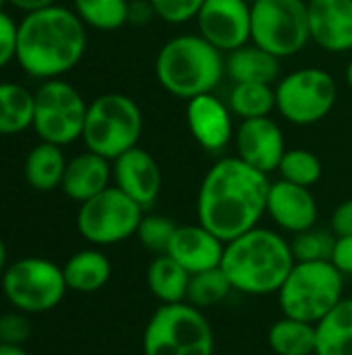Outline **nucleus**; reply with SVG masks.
Masks as SVG:
<instances>
[{"instance_id":"nucleus-11","label":"nucleus","mask_w":352,"mask_h":355,"mask_svg":"<svg viewBox=\"0 0 352 355\" xmlns=\"http://www.w3.org/2000/svg\"><path fill=\"white\" fill-rule=\"evenodd\" d=\"M0 279L4 297L23 314L50 312L68 291L62 268L37 256L12 262L4 268Z\"/></svg>"},{"instance_id":"nucleus-35","label":"nucleus","mask_w":352,"mask_h":355,"mask_svg":"<svg viewBox=\"0 0 352 355\" xmlns=\"http://www.w3.org/2000/svg\"><path fill=\"white\" fill-rule=\"evenodd\" d=\"M17 29L19 23H15L4 10H0V69L17 58Z\"/></svg>"},{"instance_id":"nucleus-41","label":"nucleus","mask_w":352,"mask_h":355,"mask_svg":"<svg viewBox=\"0 0 352 355\" xmlns=\"http://www.w3.org/2000/svg\"><path fill=\"white\" fill-rule=\"evenodd\" d=\"M0 355H29L23 345H12V343H0Z\"/></svg>"},{"instance_id":"nucleus-24","label":"nucleus","mask_w":352,"mask_h":355,"mask_svg":"<svg viewBox=\"0 0 352 355\" xmlns=\"http://www.w3.org/2000/svg\"><path fill=\"white\" fill-rule=\"evenodd\" d=\"M66 158L60 146L54 144H37L25 158V179L37 191H52L62 185V177L66 171Z\"/></svg>"},{"instance_id":"nucleus-37","label":"nucleus","mask_w":352,"mask_h":355,"mask_svg":"<svg viewBox=\"0 0 352 355\" xmlns=\"http://www.w3.org/2000/svg\"><path fill=\"white\" fill-rule=\"evenodd\" d=\"M330 231L336 237H349V235H352V198L340 202L336 206V210L332 212Z\"/></svg>"},{"instance_id":"nucleus-4","label":"nucleus","mask_w":352,"mask_h":355,"mask_svg":"<svg viewBox=\"0 0 352 355\" xmlns=\"http://www.w3.org/2000/svg\"><path fill=\"white\" fill-rule=\"evenodd\" d=\"M224 77V54L199 33L170 37L156 56V79L160 87L178 100L216 92Z\"/></svg>"},{"instance_id":"nucleus-33","label":"nucleus","mask_w":352,"mask_h":355,"mask_svg":"<svg viewBox=\"0 0 352 355\" xmlns=\"http://www.w3.org/2000/svg\"><path fill=\"white\" fill-rule=\"evenodd\" d=\"M176 227L178 225L164 214H143L139 229H137V239L147 252L162 256L168 252L170 241L176 233Z\"/></svg>"},{"instance_id":"nucleus-25","label":"nucleus","mask_w":352,"mask_h":355,"mask_svg":"<svg viewBox=\"0 0 352 355\" xmlns=\"http://www.w3.org/2000/svg\"><path fill=\"white\" fill-rule=\"evenodd\" d=\"M315 329V355H352V300H342Z\"/></svg>"},{"instance_id":"nucleus-10","label":"nucleus","mask_w":352,"mask_h":355,"mask_svg":"<svg viewBox=\"0 0 352 355\" xmlns=\"http://www.w3.org/2000/svg\"><path fill=\"white\" fill-rule=\"evenodd\" d=\"M33 98L31 127L41 141L64 148L81 139L89 104L75 85L64 79H50L33 92Z\"/></svg>"},{"instance_id":"nucleus-29","label":"nucleus","mask_w":352,"mask_h":355,"mask_svg":"<svg viewBox=\"0 0 352 355\" xmlns=\"http://www.w3.org/2000/svg\"><path fill=\"white\" fill-rule=\"evenodd\" d=\"M79 19L98 31H116L127 25L129 0H73Z\"/></svg>"},{"instance_id":"nucleus-38","label":"nucleus","mask_w":352,"mask_h":355,"mask_svg":"<svg viewBox=\"0 0 352 355\" xmlns=\"http://www.w3.org/2000/svg\"><path fill=\"white\" fill-rule=\"evenodd\" d=\"M344 277L352 275V235L349 237H336L334 254L330 260Z\"/></svg>"},{"instance_id":"nucleus-32","label":"nucleus","mask_w":352,"mask_h":355,"mask_svg":"<svg viewBox=\"0 0 352 355\" xmlns=\"http://www.w3.org/2000/svg\"><path fill=\"white\" fill-rule=\"evenodd\" d=\"M336 245V235L326 229L311 227L297 233L290 241V250L297 262H330Z\"/></svg>"},{"instance_id":"nucleus-15","label":"nucleus","mask_w":352,"mask_h":355,"mask_svg":"<svg viewBox=\"0 0 352 355\" xmlns=\"http://www.w3.org/2000/svg\"><path fill=\"white\" fill-rule=\"evenodd\" d=\"M232 144L243 162L266 175L278 171L280 160L288 150L284 131L272 116L241 121Z\"/></svg>"},{"instance_id":"nucleus-5","label":"nucleus","mask_w":352,"mask_h":355,"mask_svg":"<svg viewBox=\"0 0 352 355\" xmlns=\"http://www.w3.org/2000/svg\"><path fill=\"white\" fill-rule=\"evenodd\" d=\"M141 133L143 112L131 96L110 92L89 102L81 135L89 152L116 160L139 146Z\"/></svg>"},{"instance_id":"nucleus-3","label":"nucleus","mask_w":352,"mask_h":355,"mask_svg":"<svg viewBox=\"0 0 352 355\" xmlns=\"http://www.w3.org/2000/svg\"><path fill=\"white\" fill-rule=\"evenodd\" d=\"M295 262L290 241L274 229L255 227L226 241L220 268L234 291L259 297L278 293Z\"/></svg>"},{"instance_id":"nucleus-30","label":"nucleus","mask_w":352,"mask_h":355,"mask_svg":"<svg viewBox=\"0 0 352 355\" xmlns=\"http://www.w3.org/2000/svg\"><path fill=\"white\" fill-rule=\"evenodd\" d=\"M232 291H234L232 283L228 281L224 270L218 266V268H212V270L191 275L187 304H191V306H195L199 310L214 308V306L222 304Z\"/></svg>"},{"instance_id":"nucleus-12","label":"nucleus","mask_w":352,"mask_h":355,"mask_svg":"<svg viewBox=\"0 0 352 355\" xmlns=\"http://www.w3.org/2000/svg\"><path fill=\"white\" fill-rule=\"evenodd\" d=\"M145 210L116 185L83 202L77 212L81 237L93 245H114L137 235Z\"/></svg>"},{"instance_id":"nucleus-23","label":"nucleus","mask_w":352,"mask_h":355,"mask_svg":"<svg viewBox=\"0 0 352 355\" xmlns=\"http://www.w3.org/2000/svg\"><path fill=\"white\" fill-rule=\"evenodd\" d=\"M147 287L160 304H183L187 302L191 272H187L168 254L156 256L145 272Z\"/></svg>"},{"instance_id":"nucleus-27","label":"nucleus","mask_w":352,"mask_h":355,"mask_svg":"<svg viewBox=\"0 0 352 355\" xmlns=\"http://www.w3.org/2000/svg\"><path fill=\"white\" fill-rule=\"evenodd\" d=\"M33 92L21 83H0V135H17L33 125Z\"/></svg>"},{"instance_id":"nucleus-39","label":"nucleus","mask_w":352,"mask_h":355,"mask_svg":"<svg viewBox=\"0 0 352 355\" xmlns=\"http://www.w3.org/2000/svg\"><path fill=\"white\" fill-rule=\"evenodd\" d=\"M154 19H158V15L149 0H129V17H127L129 25L141 27V25L151 23Z\"/></svg>"},{"instance_id":"nucleus-17","label":"nucleus","mask_w":352,"mask_h":355,"mask_svg":"<svg viewBox=\"0 0 352 355\" xmlns=\"http://www.w3.org/2000/svg\"><path fill=\"white\" fill-rule=\"evenodd\" d=\"M317 200L311 187L295 185L284 179L272 181L268 196V216L280 231L303 233L317 225Z\"/></svg>"},{"instance_id":"nucleus-42","label":"nucleus","mask_w":352,"mask_h":355,"mask_svg":"<svg viewBox=\"0 0 352 355\" xmlns=\"http://www.w3.org/2000/svg\"><path fill=\"white\" fill-rule=\"evenodd\" d=\"M4 268H6V248H4V243L0 239V277L4 272Z\"/></svg>"},{"instance_id":"nucleus-16","label":"nucleus","mask_w":352,"mask_h":355,"mask_svg":"<svg viewBox=\"0 0 352 355\" xmlns=\"http://www.w3.org/2000/svg\"><path fill=\"white\" fill-rule=\"evenodd\" d=\"M112 181L143 210H149L162 191V168L147 150L137 146L112 160Z\"/></svg>"},{"instance_id":"nucleus-13","label":"nucleus","mask_w":352,"mask_h":355,"mask_svg":"<svg viewBox=\"0 0 352 355\" xmlns=\"http://www.w3.org/2000/svg\"><path fill=\"white\" fill-rule=\"evenodd\" d=\"M195 21L197 33L222 54L251 42L249 0H205Z\"/></svg>"},{"instance_id":"nucleus-43","label":"nucleus","mask_w":352,"mask_h":355,"mask_svg":"<svg viewBox=\"0 0 352 355\" xmlns=\"http://www.w3.org/2000/svg\"><path fill=\"white\" fill-rule=\"evenodd\" d=\"M344 81H346V85L352 89V58L349 60L346 69H344Z\"/></svg>"},{"instance_id":"nucleus-7","label":"nucleus","mask_w":352,"mask_h":355,"mask_svg":"<svg viewBox=\"0 0 352 355\" xmlns=\"http://www.w3.org/2000/svg\"><path fill=\"white\" fill-rule=\"evenodd\" d=\"M214 347L210 320L187 302L162 304L143 331V355H214Z\"/></svg>"},{"instance_id":"nucleus-2","label":"nucleus","mask_w":352,"mask_h":355,"mask_svg":"<svg viewBox=\"0 0 352 355\" xmlns=\"http://www.w3.org/2000/svg\"><path fill=\"white\" fill-rule=\"evenodd\" d=\"M87 50V25L73 8L52 4L27 12L17 29V62L35 79H60Z\"/></svg>"},{"instance_id":"nucleus-19","label":"nucleus","mask_w":352,"mask_h":355,"mask_svg":"<svg viewBox=\"0 0 352 355\" xmlns=\"http://www.w3.org/2000/svg\"><path fill=\"white\" fill-rule=\"evenodd\" d=\"M226 243L205 229L201 223L176 227V233L170 241L168 256L174 258L187 272H203L218 268L224 258Z\"/></svg>"},{"instance_id":"nucleus-34","label":"nucleus","mask_w":352,"mask_h":355,"mask_svg":"<svg viewBox=\"0 0 352 355\" xmlns=\"http://www.w3.org/2000/svg\"><path fill=\"white\" fill-rule=\"evenodd\" d=\"M158 19L168 25H183L195 21L205 0H149Z\"/></svg>"},{"instance_id":"nucleus-36","label":"nucleus","mask_w":352,"mask_h":355,"mask_svg":"<svg viewBox=\"0 0 352 355\" xmlns=\"http://www.w3.org/2000/svg\"><path fill=\"white\" fill-rule=\"evenodd\" d=\"M29 337V322L21 314H6L0 318V343L23 345Z\"/></svg>"},{"instance_id":"nucleus-18","label":"nucleus","mask_w":352,"mask_h":355,"mask_svg":"<svg viewBox=\"0 0 352 355\" xmlns=\"http://www.w3.org/2000/svg\"><path fill=\"white\" fill-rule=\"evenodd\" d=\"M311 42L324 52L352 50V0H307Z\"/></svg>"},{"instance_id":"nucleus-31","label":"nucleus","mask_w":352,"mask_h":355,"mask_svg":"<svg viewBox=\"0 0 352 355\" xmlns=\"http://www.w3.org/2000/svg\"><path fill=\"white\" fill-rule=\"evenodd\" d=\"M278 173H280V179L288 183L313 187L324 175V164L315 152L307 148H290L284 152Z\"/></svg>"},{"instance_id":"nucleus-9","label":"nucleus","mask_w":352,"mask_h":355,"mask_svg":"<svg viewBox=\"0 0 352 355\" xmlns=\"http://www.w3.org/2000/svg\"><path fill=\"white\" fill-rule=\"evenodd\" d=\"M251 42L280 60L303 52L311 42L307 0H255Z\"/></svg>"},{"instance_id":"nucleus-8","label":"nucleus","mask_w":352,"mask_h":355,"mask_svg":"<svg viewBox=\"0 0 352 355\" xmlns=\"http://www.w3.org/2000/svg\"><path fill=\"white\" fill-rule=\"evenodd\" d=\"M276 110L284 121L297 127H309L324 121L336 106L338 83L330 71L319 67H301L274 85Z\"/></svg>"},{"instance_id":"nucleus-45","label":"nucleus","mask_w":352,"mask_h":355,"mask_svg":"<svg viewBox=\"0 0 352 355\" xmlns=\"http://www.w3.org/2000/svg\"><path fill=\"white\" fill-rule=\"evenodd\" d=\"M249 2H251V4H253V2H255V0H249Z\"/></svg>"},{"instance_id":"nucleus-21","label":"nucleus","mask_w":352,"mask_h":355,"mask_svg":"<svg viewBox=\"0 0 352 355\" xmlns=\"http://www.w3.org/2000/svg\"><path fill=\"white\" fill-rule=\"evenodd\" d=\"M226 77L234 83H276L280 79V58L253 42L224 54Z\"/></svg>"},{"instance_id":"nucleus-26","label":"nucleus","mask_w":352,"mask_h":355,"mask_svg":"<svg viewBox=\"0 0 352 355\" xmlns=\"http://www.w3.org/2000/svg\"><path fill=\"white\" fill-rule=\"evenodd\" d=\"M268 345L276 355H315L317 329L290 316H282L268 331Z\"/></svg>"},{"instance_id":"nucleus-20","label":"nucleus","mask_w":352,"mask_h":355,"mask_svg":"<svg viewBox=\"0 0 352 355\" xmlns=\"http://www.w3.org/2000/svg\"><path fill=\"white\" fill-rule=\"evenodd\" d=\"M112 181V160L95 154V152H81L66 162V171L62 177V191L73 202H87L93 196L102 193L110 187Z\"/></svg>"},{"instance_id":"nucleus-40","label":"nucleus","mask_w":352,"mask_h":355,"mask_svg":"<svg viewBox=\"0 0 352 355\" xmlns=\"http://www.w3.org/2000/svg\"><path fill=\"white\" fill-rule=\"evenodd\" d=\"M15 8L23 10L25 15L27 12H33V10H39V8H46V6H52L56 4V0H8Z\"/></svg>"},{"instance_id":"nucleus-22","label":"nucleus","mask_w":352,"mask_h":355,"mask_svg":"<svg viewBox=\"0 0 352 355\" xmlns=\"http://www.w3.org/2000/svg\"><path fill=\"white\" fill-rule=\"evenodd\" d=\"M66 287L77 293L100 291L112 275V264L108 256L100 250H81L73 254L62 266Z\"/></svg>"},{"instance_id":"nucleus-28","label":"nucleus","mask_w":352,"mask_h":355,"mask_svg":"<svg viewBox=\"0 0 352 355\" xmlns=\"http://www.w3.org/2000/svg\"><path fill=\"white\" fill-rule=\"evenodd\" d=\"M228 106L241 121L270 116L276 110V89L268 83H234L228 94Z\"/></svg>"},{"instance_id":"nucleus-44","label":"nucleus","mask_w":352,"mask_h":355,"mask_svg":"<svg viewBox=\"0 0 352 355\" xmlns=\"http://www.w3.org/2000/svg\"><path fill=\"white\" fill-rule=\"evenodd\" d=\"M4 2H6V0H0V10H2V4H4Z\"/></svg>"},{"instance_id":"nucleus-6","label":"nucleus","mask_w":352,"mask_h":355,"mask_svg":"<svg viewBox=\"0 0 352 355\" xmlns=\"http://www.w3.org/2000/svg\"><path fill=\"white\" fill-rule=\"evenodd\" d=\"M342 291L344 275L332 262H295L276 295L282 316L317 324L344 300Z\"/></svg>"},{"instance_id":"nucleus-1","label":"nucleus","mask_w":352,"mask_h":355,"mask_svg":"<svg viewBox=\"0 0 352 355\" xmlns=\"http://www.w3.org/2000/svg\"><path fill=\"white\" fill-rule=\"evenodd\" d=\"M270 175L239 156L218 158L205 173L197 193V223L224 243L259 227L268 214Z\"/></svg>"},{"instance_id":"nucleus-14","label":"nucleus","mask_w":352,"mask_h":355,"mask_svg":"<svg viewBox=\"0 0 352 355\" xmlns=\"http://www.w3.org/2000/svg\"><path fill=\"white\" fill-rule=\"evenodd\" d=\"M185 119L193 139L210 154H220L234 141V114L216 92L187 100Z\"/></svg>"}]
</instances>
